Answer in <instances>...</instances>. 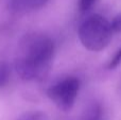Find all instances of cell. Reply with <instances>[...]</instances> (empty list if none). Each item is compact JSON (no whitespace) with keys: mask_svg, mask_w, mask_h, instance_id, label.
<instances>
[{"mask_svg":"<svg viewBox=\"0 0 121 120\" xmlns=\"http://www.w3.org/2000/svg\"><path fill=\"white\" fill-rule=\"evenodd\" d=\"M83 120H102V106L99 103L90 105L86 111Z\"/></svg>","mask_w":121,"mask_h":120,"instance_id":"5b68a950","label":"cell"},{"mask_svg":"<svg viewBox=\"0 0 121 120\" xmlns=\"http://www.w3.org/2000/svg\"><path fill=\"white\" fill-rule=\"evenodd\" d=\"M49 0H8L9 10L14 14H26L42 9Z\"/></svg>","mask_w":121,"mask_h":120,"instance_id":"277c9868","label":"cell"},{"mask_svg":"<svg viewBox=\"0 0 121 120\" xmlns=\"http://www.w3.org/2000/svg\"><path fill=\"white\" fill-rule=\"evenodd\" d=\"M112 27H113L114 32H121V15L115 17V19L112 22Z\"/></svg>","mask_w":121,"mask_h":120,"instance_id":"30bf717a","label":"cell"},{"mask_svg":"<svg viewBox=\"0 0 121 120\" xmlns=\"http://www.w3.org/2000/svg\"><path fill=\"white\" fill-rule=\"evenodd\" d=\"M10 80V68L5 62L0 63V87H3L8 84Z\"/></svg>","mask_w":121,"mask_h":120,"instance_id":"8992f818","label":"cell"},{"mask_svg":"<svg viewBox=\"0 0 121 120\" xmlns=\"http://www.w3.org/2000/svg\"><path fill=\"white\" fill-rule=\"evenodd\" d=\"M55 46L44 34H28L21 39L15 69L25 81H43L51 69Z\"/></svg>","mask_w":121,"mask_h":120,"instance_id":"6da1fadb","label":"cell"},{"mask_svg":"<svg viewBox=\"0 0 121 120\" xmlns=\"http://www.w3.org/2000/svg\"><path fill=\"white\" fill-rule=\"evenodd\" d=\"M81 87L80 79L77 77H66L57 81L47 89L48 98L62 112H70L74 106Z\"/></svg>","mask_w":121,"mask_h":120,"instance_id":"3957f363","label":"cell"},{"mask_svg":"<svg viewBox=\"0 0 121 120\" xmlns=\"http://www.w3.org/2000/svg\"><path fill=\"white\" fill-rule=\"evenodd\" d=\"M97 1H98V0H80V2H79L80 11H81L82 13H86L88 10H90V9L94 6V4L96 3Z\"/></svg>","mask_w":121,"mask_h":120,"instance_id":"ba28073f","label":"cell"},{"mask_svg":"<svg viewBox=\"0 0 121 120\" xmlns=\"http://www.w3.org/2000/svg\"><path fill=\"white\" fill-rule=\"evenodd\" d=\"M113 32L112 22L102 15L92 14L80 25L79 39L87 50L99 52L108 46Z\"/></svg>","mask_w":121,"mask_h":120,"instance_id":"7a4b0ae2","label":"cell"},{"mask_svg":"<svg viewBox=\"0 0 121 120\" xmlns=\"http://www.w3.org/2000/svg\"><path fill=\"white\" fill-rule=\"evenodd\" d=\"M18 120H49V118L43 112H31L23 115Z\"/></svg>","mask_w":121,"mask_h":120,"instance_id":"52a82bcc","label":"cell"},{"mask_svg":"<svg viewBox=\"0 0 121 120\" xmlns=\"http://www.w3.org/2000/svg\"><path fill=\"white\" fill-rule=\"evenodd\" d=\"M120 63H121V49H119V50L116 52L114 57L111 60V62H109V64H108V68L109 69H114V68L117 67Z\"/></svg>","mask_w":121,"mask_h":120,"instance_id":"9c48e42d","label":"cell"}]
</instances>
